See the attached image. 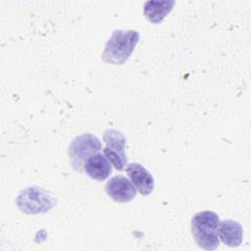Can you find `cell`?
<instances>
[{
    "label": "cell",
    "instance_id": "obj_1",
    "mask_svg": "<svg viewBox=\"0 0 251 251\" xmlns=\"http://www.w3.org/2000/svg\"><path fill=\"white\" fill-rule=\"evenodd\" d=\"M138 41L139 33L136 30H114L101 55L102 61L106 64L123 65L130 57Z\"/></svg>",
    "mask_w": 251,
    "mask_h": 251
},
{
    "label": "cell",
    "instance_id": "obj_2",
    "mask_svg": "<svg viewBox=\"0 0 251 251\" xmlns=\"http://www.w3.org/2000/svg\"><path fill=\"white\" fill-rule=\"evenodd\" d=\"M219 216L213 211H201L191 220V232L195 242L205 250H215L219 245L217 227Z\"/></svg>",
    "mask_w": 251,
    "mask_h": 251
},
{
    "label": "cell",
    "instance_id": "obj_3",
    "mask_svg": "<svg viewBox=\"0 0 251 251\" xmlns=\"http://www.w3.org/2000/svg\"><path fill=\"white\" fill-rule=\"evenodd\" d=\"M16 203L23 213L34 215L46 213L52 209L56 205V199L45 189L30 186L19 193Z\"/></svg>",
    "mask_w": 251,
    "mask_h": 251
},
{
    "label": "cell",
    "instance_id": "obj_4",
    "mask_svg": "<svg viewBox=\"0 0 251 251\" xmlns=\"http://www.w3.org/2000/svg\"><path fill=\"white\" fill-rule=\"evenodd\" d=\"M101 148L100 140L90 133H83L76 136L69 146L68 154L71 166L75 171L82 172L87 159L99 153Z\"/></svg>",
    "mask_w": 251,
    "mask_h": 251
},
{
    "label": "cell",
    "instance_id": "obj_5",
    "mask_svg": "<svg viewBox=\"0 0 251 251\" xmlns=\"http://www.w3.org/2000/svg\"><path fill=\"white\" fill-rule=\"evenodd\" d=\"M103 139L106 143V146L103 149L105 157L116 170H124L126 165H127V159L125 151L126 139L124 134L117 129H107L104 132Z\"/></svg>",
    "mask_w": 251,
    "mask_h": 251
},
{
    "label": "cell",
    "instance_id": "obj_6",
    "mask_svg": "<svg viewBox=\"0 0 251 251\" xmlns=\"http://www.w3.org/2000/svg\"><path fill=\"white\" fill-rule=\"evenodd\" d=\"M106 193L116 202L126 203L131 201L136 195L133 183L124 176H115L105 185Z\"/></svg>",
    "mask_w": 251,
    "mask_h": 251
},
{
    "label": "cell",
    "instance_id": "obj_7",
    "mask_svg": "<svg viewBox=\"0 0 251 251\" xmlns=\"http://www.w3.org/2000/svg\"><path fill=\"white\" fill-rule=\"evenodd\" d=\"M126 174L140 194L146 196L154 189V178L152 175L140 164L131 163L126 168Z\"/></svg>",
    "mask_w": 251,
    "mask_h": 251
},
{
    "label": "cell",
    "instance_id": "obj_8",
    "mask_svg": "<svg viewBox=\"0 0 251 251\" xmlns=\"http://www.w3.org/2000/svg\"><path fill=\"white\" fill-rule=\"evenodd\" d=\"M217 234L225 245L229 247H237L242 242L243 230L239 223L231 220H225L219 222Z\"/></svg>",
    "mask_w": 251,
    "mask_h": 251
},
{
    "label": "cell",
    "instance_id": "obj_9",
    "mask_svg": "<svg viewBox=\"0 0 251 251\" xmlns=\"http://www.w3.org/2000/svg\"><path fill=\"white\" fill-rule=\"evenodd\" d=\"M83 170L87 176L98 181L105 180L112 173L111 163L101 153H96L88 158Z\"/></svg>",
    "mask_w": 251,
    "mask_h": 251
},
{
    "label": "cell",
    "instance_id": "obj_10",
    "mask_svg": "<svg viewBox=\"0 0 251 251\" xmlns=\"http://www.w3.org/2000/svg\"><path fill=\"white\" fill-rule=\"evenodd\" d=\"M175 1H146L143 7V14L145 18L153 24L161 23L167 15L171 12L175 5Z\"/></svg>",
    "mask_w": 251,
    "mask_h": 251
}]
</instances>
